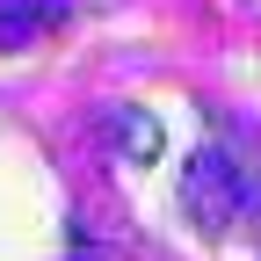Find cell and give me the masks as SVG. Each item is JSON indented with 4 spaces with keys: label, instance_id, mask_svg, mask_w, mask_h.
I'll return each instance as SVG.
<instances>
[{
    "label": "cell",
    "instance_id": "6da1fadb",
    "mask_svg": "<svg viewBox=\"0 0 261 261\" xmlns=\"http://www.w3.org/2000/svg\"><path fill=\"white\" fill-rule=\"evenodd\" d=\"M254 203H261V181H254L225 145H203V152L189 160V174H181V211L203 225V232H225V225H232L240 211H254Z\"/></svg>",
    "mask_w": 261,
    "mask_h": 261
},
{
    "label": "cell",
    "instance_id": "7a4b0ae2",
    "mask_svg": "<svg viewBox=\"0 0 261 261\" xmlns=\"http://www.w3.org/2000/svg\"><path fill=\"white\" fill-rule=\"evenodd\" d=\"M65 8H73V0H0V44H29V37H37V29L44 22H58Z\"/></svg>",
    "mask_w": 261,
    "mask_h": 261
},
{
    "label": "cell",
    "instance_id": "3957f363",
    "mask_svg": "<svg viewBox=\"0 0 261 261\" xmlns=\"http://www.w3.org/2000/svg\"><path fill=\"white\" fill-rule=\"evenodd\" d=\"M109 130H116V145H123V160H160V123L152 116H138V109H109Z\"/></svg>",
    "mask_w": 261,
    "mask_h": 261
}]
</instances>
